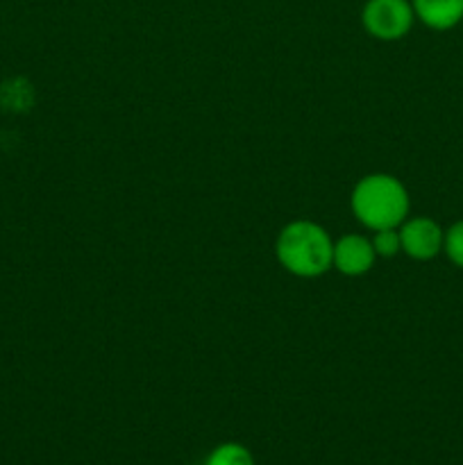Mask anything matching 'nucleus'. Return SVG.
Here are the masks:
<instances>
[{"label": "nucleus", "mask_w": 463, "mask_h": 465, "mask_svg": "<svg viewBox=\"0 0 463 465\" xmlns=\"http://www.w3.org/2000/svg\"><path fill=\"white\" fill-rule=\"evenodd\" d=\"M350 204L354 218L368 230H393L407 221L409 193L393 175L375 173L357 182Z\"/></svg>", "instance_id": "f257e3e1"}, {"label": "nucleus", "mask_w": 463, "mask_h": 465, "mask_svg": "<svg viewBox=\"0 0 463 465\" xmlns=\"http://www.w3.org/2000/svg\"><path fill=\"white\" fill-rule=\"evenodd\" d=\"M277 259L295 277H318L330 271L334 243L320 225L311 221L289 223L277 236Z\"/></svg>", "instance_id": "f03ea898"}, {"label": "nucleus", "mask_w": 463, "mask_h": 465, "mask_svg": "<svg viewBox=\"0 0 463 465\" xmlns=\"http://www.w3.org/2000/svg\"><path fill=\"white\" fill-rule=\"evenodd\" d=\"M413 5L409 0H368L361 12L368 35L381 41H398L413 25Z\"/></svg>", "instance_id": "7ed1b4c3"}, {"label": "nucleus", "mask_w": 463, "mask_h": 465, "mask_svg": "<svg viewBox=\"0 0 463 465\" xmlns=\"http://www.w3.org/2000/svg\"><path fill=\"white\" fill-rule=\"evenodd\" d=\"M399 243L407 257L427 262L443 250L445 232L431 218H411L399 225Z\"/></svg>", "instance_id": "20e7f679"}, {"label": "nucleus", "mask_w": 463, "mask_h": 465, "mask_svg": "<svg viewBox=\"0 0 463 465\" xmlns=\"http://www.w3.org/2000/svg\"><path fill=\"white\" fill-rule=\"evenodd\" d=\"M375 257L377 254L375 248H372V241H368L366 236L348 234L334 243L331 266H336V271L343 272V275L359 277L370 271Z\"/></svg>", "instance_id": "39448f33"}, {"label": "nucleus", "mask_w": 463, "mask_h": 465, "mask_svg": "<svg viewBox=\"0 0 463 465\" xmlns=\"http://www.w3.org/2000/svg\"><path fill=\"white\" fill-rule=\"evenodd\" d=\"M413 14L431 30H449L463 18V0H411Z\"/></svg>", "instance_id": "423d86ee"}, {"label": "nucleus", "mask_w": 463, "mask_h": 465, "mask_svg": "<svg viewBox=\"0 0 463 465\" xmlns=\"http://www.w3.org/2000/svg\"><path fill=\"white\" fill-rule=\"evenodd\" d=\"M207 465H254V459L243 445L225 443L209 454Z\"/></svg>", "instance_id": "0eeeda50"}, {"label": "nucleus", "mask_w": 463, "mask_h": 465, "mask_svg": "<svg viewBox=\"0 0 463 465\" xmlns=\"http://www.w3.org/2000/svg\"><path fill=\"white\" fill-rule=\"evenodd\" d=\"M372 248H375L377 257H395L402 250L398 227H393V230H377L375 236H372Z\"/></svg>", "instance_id": "6e6552de"}, {"label": "nucleus", "mask_w": 463, "mask_h": 465, "mask_svg": "<svg viewBox=\"0 0 463 465\" xmlns=\"http://www.w3.org/2000/svg\"><path fill=\"white\" fill-rule=\"evenodd\" d=\"M443 250L448 252L449 262L457 263L458 268H463V221L454 223V225L445 232Z\"/></svg>", "instance_id": "1a4fd4ad"}]
</instances>
